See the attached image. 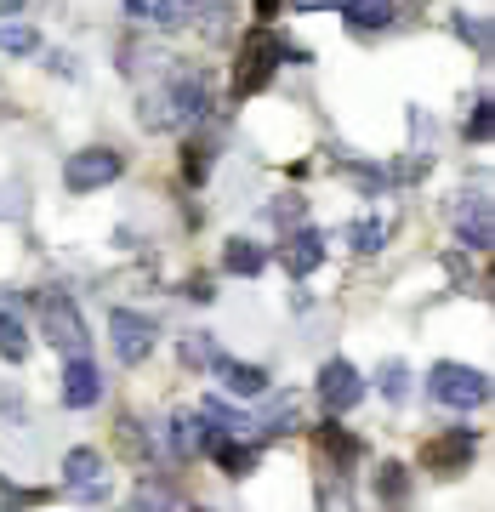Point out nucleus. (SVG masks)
Returning <instances> with one entry per match:
<instances>
[{
	"mask_svg": "<svg viewBox=\"0 0 495 512\" xmlns=\"http://www.w3.org/2000/svg\"><path fill=\"white\" fill-rule=\"evenodd\" d=\"M342 12H348V29L376 35V29H387V23H393V0H342Z\"/></svg>",
	"mask_w": 495,
	"mask_h": 512,
	"instance_id": "aec40b11",
	"label": "nucleus"
},
{
	"mask_svg": "<svg viewBox=\"0 0 495 512\" xmlns=\"http://www.w3.org/2000/svg\"><path fill=\"white\" fill-rule=\"evenodd\" d=\"M262 268H268V251H262L257 239H228V245H222V274L257 279Z\"/></svg>",
	"mask_w": 495,
	"mask_h": 512,
	"instance_id": "f3484780",
	"label": "nucleus"
},
{
	"mask_svg": "<svg viewBox=\"0 0 495 512\" xmlns=\"http://www.w3.org/2000/svg\"><path fill=\"white\" fill-rule=\"evenodd\" d=\"M211 359H217V342H211L205 330H194L183 342V365H211Z\"/></svg>",
	"mask_w": 495,
	"mask_h": 512,
	"instance_id": "cd10ccee",
	"label": "nucleus"
},
{
	"mask_svg": "<svg viewBox=\"0 0 495 512\" xmlns=\"http://www.w3.org/2000/svg\"><path fill=\"white\" fill-rule=\"evenodd\" d=\"M0 359H6V365H23V359H29V330H23V319H12V313H0Z\"/></svg>",
	"mask_w": 495,
	"mask_h": 512,
	"instance_id": "4be33fe9",
	"label": "nucleus"
},
{
	"mask_svg": "<svg viewBox=\"0 0 495 512\" xmlns=\"http://www.w3.org/2000/svg\"><path fill=\"white\" fill-rule=\"evenodd\" d=\"M40 330L46 342L63 353H92V336H86V319H80V302H69L63 291L40 296Z\"/></svg>",
	"mask_w": 495,
	"mask_h": 512,
	"instance_id": "7ed1b4c3",
	"label": "nucleus"
},
{
	"mask_svg": "<svg viewBox=\"0 0 495 512\" xmlns=\"http://www.w3.org/2000/svg\"><path fill=\"white\" fill-rule=\"evenodd\" d=\"M279 69V40L268 35V29H257V35L239 46V63H234V97H257L268 80H274Z\"/></svg>",
	"mask_w": 495,
	"mask_h": 512,
	"instance_id": "20e7f679",
	"label": "nucleus"
},
{
	"mask_svg": "<svg viewBox=\"0 0 495 512\" xmlns=\"http://www.w3.org/2000/svg\"><path fill=\"white\" fill-rule=\"evenodd\" d=\"M109 336H114V353H120V365H143L154 342H160V325L137 308H114L109 313Z\"/></svg>",
	"mask_w": 495,
	"mask_h": 512,
	"instance_id": "39448f33",
	"label": "nucleus"
},
{
	"mask_svg": "<svg viewBox=\"0 0 495 512\" xmlns=\"http://www.w3.org/2000/svg\"><path fill=\"white\" fill-rule=\"evenodd\" d=\"M200 450H211L228 478H251L257 461H262V439H251V433H217V439H205Z\"/></svg>",
	"mask_w": 495,
	"mask_h": 512,
	"instance_id": "9b49d317",
	"label": "nucleus"
},
{
	"mask_svg": "<svg viewBox=\"0 0 495 512\" xmlns=\"http://www.w3.org/2000/svg\"><path fill=\"white\" fill-rule=\"evenodd\" d=\"M126 6H131V12H143V18H148V0H126Z\"/></svg>",
	"mask_w": 495,
	"mask_h": 512,
	"instance_id": "c9c22d12",
	"label": "nucleus"
},
{
	"mask_svg": "<svg viewBox=\"0 0 495 512\" xmlns=\"http://www.w3.org/2000/svg\"><path fill=\"white\" fill-rule=\"evenodd\" d=\"M165 450H171V456L183 461V456H200V444H205V421L200 416H171L165 421Z\"/></svg>",
	"mask_w": 495,
	"mask_h": 512,
	"instance_id": "a211bd4d",
	"label": "nucleus"
},
{
	"mask_svg": "<svg viewBox=\"0 0 495 512\" xmlns=\"http://www.w3.org/2000/svg\"><path fill=\"white\" fill-rule=\"evenodd\" d=\"M313 444H319V456H325L330 473L336 467H353V456H359V439H353L348 427H336V421H319L313 427Z\"/></svg>",
	"mask_w": 495,
	"mask_h": 512,
	"instance_id": "dca6fc26",
	"label": "nucleus"
},
{
	"mask_svg": "<svg viewBox=\"0 0 495 512\" xmlns=\"http://www.w3.org/2000/svg\"><path fill=\"white\" fill-rule=\"evenodd\" d=\"M376 387H382L387 404H404V399H410V370H404L399 359H387V365H382V382H376Z\"/></svg>",
	"mask_w": 495,
	"mask_h": 512,
	"instance_id": "393cba45",
	"label": "nucleus"
},
{
	"mask_svg": "<svg viewBox=\"0 0 495 512\" xmlns=\"http://www.w3.org/2000/svg\"><path fill=\"white\" fill-rule=\"evenodd\" d=\"M296 427H302V399H296V393H279V399L251 421L257 439H279V433H296Z\"/></svg>",
	"mask_w": 495,
	"mask_h": 512,
	"instance_id": "2eb2a0df",
	"label": "nucleus"
},
{
	"mask_svg": "<svg viewBox=\"0 0 495 512\" xmlns=\"http://www.w3.org/2000/svg\"><path fill=\"white\" fill-rule=\"evenodd\" d=\"M296 211H302V200H296V194H285V200L268 211V217H274V222H296Z\"/></svg>",
	"mask_w": 495,
	"mask_h": 512,
	"instance_id": "7c9ffc66",
	"label": "nucleus"
},
{
	"mask_svg": "<svg viewBox=\"0 0 495 512\" xmlns=\"http://www.w3.org/2000/svg\"><path fill=\"white\" fill-rule=\"evenodd\" d=\"M427 393L439 404H450V410H478V404H490V376L473 365H433V376H427Z\"/></svg>",
	"mask_w": 495,
	"mask_h": 512,
	"instance_id": "f03ea898",
	"label": "nucleus"
},
{
	"mask_svg": "<svg viewBox=\"0 0 495 512\" xmlns=\"http://www.w3.org/2000/svg\"><path fill=\"white\" fill-rule=\"evenodd\" d=\"M450 222H456V234L467 251H490L495 245V222H490V200L478 194V188H467L456 200V211H450Z\"/></svg>",
	"mask_w": 495,
	"mask_h": 512,
	"instance_id": "9d476101",
	"label": "nucleus"
},
{
	"mask_svg": "<svg viewBox=\"0 0 495 512\" xmlns=\"http://www.w3.org/2000/svg\"><path fill=\"white\" fill-rule=\"evenodd\" d=\"M188 296H194V302H211L217 291H211V279H188Z\"/></svg>",
	"mask_w": 495,
	"mask_h": 512,
	"instance_id": "473e14b6",
	"label": "nucleus"
},
{
	"mask_svg": "<svg viewBox=\"0 0 495 512\" xmlns=\"http://www.w3.org/2000/svg\"><path fill=\"white\" fill-rule=\"evenodd\" d=\"M63 490L80 495V501H109V467H103V456H97L92 444H80V450H69L63 456Z\"/></svg>",
	"mask_w": 495,
	"mask_h": 512,
	"instance_id": "6e6552de",
	"label": "nucleus"
},
{
	"mask_svg": "<svg viewBox=\"0 0 495 512\" xmlns=\"http://www.w3.org/2000/svg\"><path fill=\"white\" fill-rule=\"evenodd\" d=\"M359 399H365V376L353 370V359H330L319 370V404H325L330 416H348Z\"/></svg>",
	"mask_w": 495,
	"mask_h": 512,
	"instance_id": "1a4fd4ad",
	"label": "nucleus"
},
{
	"mask_svg": "<svg viewBox=\"0 0 495 512\" xmlns=\"http://www.w3.org/2000/svg\"><path fill=\"white\" fill-rule=\"evenodd\" d=\"M120 171H126V154H114V148H80L63 165V183H69V194H92V188H109Z\"/></svg>",
	"mask_w": 495,
	"mask_h": 512,
	"instance_id": "423d86ee",
	"label": "nucleus"
},
{
	"mask_svg": "<svg viewBox=\"0 0 495 512\" xmlns=\"http://www.w3.org/2000/svg\"><path fill=\"white\" fill-rule=\"evenodd\" d=\"M387 239H393V222H387V217L348 222V251H359V256H376V251H387Z\"/></svg>",
	"mask_w": 495,
	"mask_h": 512,
	"instance_id": "6ab92c4d",
	"label": "nucleus"
},
{
	"mask_svg": "<svg viewBox=\"0 0 495 512\" xmlns=\"http://www.w3.org/2000/svg\"><path fill=\"white\" fill-rule=\"evenodd\" d=\"M490 126H495V103L484 97V103H473V120H467V143H484V137H490Z\"/></svg>",
	"mask_w": 495,
	"mask_h": 512,
	"instance_id": "c85d7f7f",
	"label": "nucleus"
},
{
	"mask_svg": "<svg viewBox=\"0 0 495 512\" xmlns=\"http://www.w3.org/2000/svg\"><path fill=\"white\" fill-rule=\"evenodd\" d=\"M0 52L6 57H35L40 52V35L29 23H0Z\"/></svg>",
	"mask_w": 495,
	"mask_h": 512,
	"instance_id": "b1692460",
	"label": "nucleus"
},
{
	"mask_svg": "<svg viewBox=\"0 0 495 512\" xmlns=\"http://www.w3.org/2000/svg\"><path fill=\"white\" fill-rule=\"evenodd\" d=\"M29 0H0V18H12V12H23Z\"/></svg>",
	"mask_w": 495,
	"mask_h": 512,
	"instance_id": "f704fd0d",
	"label": "nucleus"
},
{
	"mask_svg": "<svg viewBox=\"0 0 495 512\" xmlns=\"http://www.w3.org/2000/svg\"><path fill=\"white\" fill-rule=\"evenodd\" d=\"M114 444H120V456H131V461H148V456H154V450H148L143 421H137V416H120V421H114Z\"/></svg>",
	"mask_w": 495,
	"mask_h": 512,
	"instance_id": "5701e85b",
	"label": "nucleus"
},
{
	"mask_svg": "<svg viewBox=\"0 0 495 512\" xmlns=\"http://www.w3.org/2000/svg\"><path fill=\"white\" fill-rule=\"evenodd\" d=\"M279 262H285L291 279H308L313 268L325 262V234H319V228H296V234L279 245Z\"/></svg>",
	"mask_w": 495,
	"mask_h": 512,
	"instance_id": "ddd939ff",
	"label": "nucleus"
},
{
	"mask_svg": "<svg viewBox=\"0 0 495 512\" xmlns=\"http://www.w3.org/2000/svg\"><path fill=\"white\" fill-rule=\"evenodd\" d=\"M103 399V370L92 365V353H69V370H63V404L69 410H92Z\"/></svg>",
	"mask_w": 495,
	"mask_h": 512,
	"instance_id": "f8f14e48",
	"label": "nucleus"
},
{
	"mask_svg": "<svg viewBox=\"0 0 495 512\" xmlns=\"http://www.w3.org/2000/svg\"><path fill=\"white\" fill-rule=\"evenodd\" d=\"M473 456H478V433H473V427H444L439 439L422 444L427 473H439V478L467 473V467H473Z\"/></svg>",
	"mask_w": 495,
	"mask_h": 512,
	"instance_id": "0eeeda50",
	"label": "nucleus"
},
{
	"mask_svg": "<svg viewBox=\"0 0 495 512\" xmlns=\"http://www.w3.org/2000/svg\"><path fill=\"white\" fill-rule=\"evenodd\" d=\"M376 501H382V507L410 501V467H404V461H387L382 473H376Z\"/></svg>",
	"mask_w": 495,
	"mask_h": 512,
	"instance_id": "412c9836",
	"label": "nucleus"
},
{
	"mask_svg": "<svg viewBox=\"0 0 495 512\" xmlns=\"http://www.w3.org/2000/svg\"><path fill=\"white\" fill-rule=\"evenodd\" d=\"M251 6H257V18H262V23H274V18H279V6H285V0H251Z\"/></svg>",
	"mask_w": 495,
	"mask_h": 512,
	"instance_id": "2f4dec72",
	"label": "nucleus"
},
{
	"mask_svg": "<svg viewBox=\"0 0 495 512\" xmlns=\"http://www.w3.org/2000/svg\"><path fill=\"white\" fill-rule=\"evenodd\" d=\"M205 171H211V148H205V143H188V148H183V177L200 188Z\"/></svg>",
	"mask_w": 495,
	"mask_h": 512,
	"instance_id": "a878e982",
	"label": "nucleus"
},
{
	"mask_svg": "<svg viewBox=\"0 0 495 512\" xmlns=\"http://www.w3.org/2000/svg\"><path fill=\"white\" fill-rule=\"evenodd\" d=\"M211 370H217V382L228 387V393H239V399H257V393H268V370H262V365H239V359L217 353V359H211Z\"/></svg>",
	"mask_w": 495,
	"mask_h": 512,
	"instance_id": "4468645a",
	"label": "nucleus"
},
{
	"mask_svg": "<svg viewBox=\"0 0 495 512\" xmlns=\"http://www.w3.org/2000/svg\"><path fill=\"white\" fill-rule=\"evenodd\" d=\"M205 114V86L200 74H165L160 86L143 92V126L148 131H171V126H188Z\"/></svg>",
	"mask_w": 495,
	"mask_h": 512,
	"instance_id": "f257e3e1",
	"label": "nucleus"
},
{
	"mask_svg": "<svg viewBox=\"0 0 495 512\" xmlns=\"http://www.w3.org/2000/svg\"><path fill=\"white\" fill-rule=\"evenodd\" d=\"M450 23H456L461 35L473 40L478 52H490V29H484V23H478V18H467V12H456V18H450Z\"/></svg>",
	"mask_w": 495,
	"mask_h": 512,
	"instance_id": "c756f323",
	"label": "nucleus"
},
{
	"mask_svg": "<svg viewBox=\"0 0 495 512\" xmlns=\"http://www.w3.org/2000/svg\"><path fill=\"white\" fill-rule=\"evenodd\" d=\"M131 507H188L177 490H160V484H143V490H131Z\"/></svg>",
	"mask_w": 495,
	"mask_h": 512,
	"instance_id": "bb28decb",
	"label": "nucleus"
},
{
	"mask_svg": "<svg viewBox=\"0 0 495 512\" xmlns=\"http://www.w3.org/2000/svg\"><path fill=\"white\" fill-rule=\"evenodd\" d=\"M296 12H330V6H342V0H291Z\"/></svg>",
	"mask_w": 495,
	"mask_h": 512,
	"instance_id": "72a5a7b5",
	"label": "nucleus"
}]
</instances>
